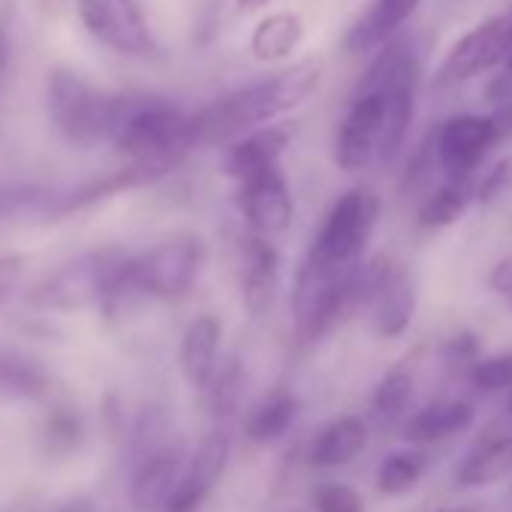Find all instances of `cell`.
Instances as JSON below:
<instances>
[{
	"label": "cell",
	"mask_w": 512,
	"mask_h": 512,
	"mask_svg": "<svg viewBox=\"0 0 512 512\" xmlns=\"http://www.w3.org/2000/svg\"><path fill=\"white\" fill-rule=\"evenodd\" d=\"M269 4H272V0H238V10L241 13H256V10H263Z\"/></svg>",
	"instance_id": "40"
},
{
	"label": "cell",
	"mask_w": 512,
	"mask_h": 512,
	"mask_svg": "<svg viewBox=\"0 0 512 512\" xmlns=\"http://www.w3.org/2000/svg\"><path fill=\"white\" fill-rule=\"evenodd\" d=\"M368 443V425L359 416H341L320 431L311 446L314 467H344L350 464Z\"/></svg>",
	"instance_id": "21"
},
{
	"label": "cell",
	"mask_w": 512,
	"mask_h": 512,
	"mask_svg": "<svg viewBox=\"0 0 512 512\" xmlns=\"http://www.w3.org/2000/svg\"><path fill=\"white\" fill-rule=\"evenodd\" d=\"M509 413H512V395H509Z\"/></svg>",
	"instance_id": "43"
},
{
	"label": "cell",
	"mask_w": 512,
	"mask_h": 512,
	"mask_svg": "<svg viewBox=\"0 0 512 512\" xmlns=\"http://www.w3.org/2000/svg\"><path fill=\"white\" fill-rule=\"evenodd\" d=\"M335 163L344 172H362L374 163H386V106L371 85L359 82L338 124Z\"/></svg>",
	"instance_id": "9"
},
{
	"label": "cell",
	"mask_w": 512,
	"mask_h": 512,
	"mask_svg": "<svg viewBox=\"0 0 512 512\" xmlns=\"http://www.w3.org/2000/svg\"><path fill=\"white\" fill-rule=\"evenodd\" d=\"M476 410L470 401L464 398H446V401H434L428 407H422L419 413H413L404 425V437L410 443L428 446V443H440L458 431H464L473 422Z\"/></svg>",
	"instance_id": "20"
},
{
	"label": "cell",
	"mask_w": 512,
	"mask_h": 512,
	"mask_svg": "<svg viewBox=\"0 0 512 512\" xmlns=\"http://www.w3.org/2000/svg\"><path fill=\"white\" fill-rule=\"evenodd\" d=\"M443 359H446V365L455 368V371H461V368L470 371V365L479 359V341H476V335L461 332V335L449 338V341L443 344Z\"/></svg>",
	"instance_id": "36"
},
{
	"label": "cell",
	"mask_w": 512,
	"mask_h": 512,
	"mask_svg": "<svg viewBox=\"0 0 512 512\" xmlns=\"http://www.w3.org/2000/svg\"><path fill=\"white\" fill-rule=\"evenodd\" d=\"M202 260L205 247L193 235H172L139 253H124L100 311L106 317H121L139 302H175L196 284Z\"/></svg>",
	"instance_id": "2"
},
{
	"label": "cell",
	"mask_w": 512,
	"mask_h": 512,
	"mask_svg": "<svg viewBox=\"0 0 512 512\" xmlns=\"http://www.w3.org/2000/svg\"><path fill=\"white\" fill-rule=\"evenodd\" d=\"M85 31L115 55L154 58L157 43L142 16L139 0H76Z\"/></svg>",
	"instance_id": "11"
},
{
	"label": "cell",
	"mask_w": 512,
	"mask_h": 512,
	"mask_svg": "<svg viewBox=\"0 0 512 512\" xmlns=\"http://www.w3.org/2000/svg\"><path fill=\"white\" fill-rule=\"evenodd\" d=\"M121 106H124V94L103 91L70 67L49 70L46 79L49 121L61 133V139L70 142L73 148L88 151L97 148L100 142H109Z\"/></svg>",
	"instance_id": "4"
},
{
	"label": "cell",
	"mask_w": 512,
	"mask_h": 512,
	"mask_svg": "<svg viewBox=\"0 0 512 512\" xmlns=\"http://www.w3.org/2000/svg\"><path fill=\"white\" fill-rule=\"evenodd\" d=\"M229 461V437L223 431H211L199 440L190 458H184L178 485L169 497L166 512H196L205 497L220 482Z\"/></svg>",
	"instance_id": "14"
},
{
	"label": "cell",
	"mask_w": 512,
	"mask_h": 512,
	"mask_svg": "<svg viewBox=\"0 0 512 512\" xmlns=\"http://www.w3.org/2000/svg\"><path fill=\"white\" fill-rule=\"evenodd\" d=\"M220 335H223L220 320L211 317V314L196 317L184 329L178 359H181V374H184V380L193 389H205L208 380L214 377V371H217V353H220Z\"/></svg>",
	"instance_id": "19"
},
{
	"label": "cell",
	"mask_w": 512,
	"mask_h": 512,
	"mask_svg": "<svg viewBox=\"0 0 512 512\" xmlns=\"http://www.w3.org/2000/svg\"><path fill=\"white\" fill-rule=\"evenodd\" d=\"M509 190H512V160H500L479 181H473V202L488 205V202L500 199Z\"/></svg>",
	"instance_id": "35"
},
{
	"label": "cell",
	"mask_w": 512,
	"mask_h": 512,
	"mask_svg": "<svg viewBox=\"0 0 512 512\" xmlns=\"http://www.w3.org/2000/svg\"><path fill=\"white\" fill-rule=\"evenodd\" d=\"M181 467H184V446L178 440L163 443L157 452L142 458L130 479V512H166Z\"/></svg>",
	"instance_id": "16"
},
{
	"label": "cell",
	"mask_w": 512,
	"mask_h": 512,
	"mask_svg": "<svg viewBox=\"0 0 512 512\" xmlns=\"http://www.w3.org/2000/svg\"><path fill=\"white\" fill-rule=\"evenodd\" d=\"M380 220V199L368 187H353L335 199L323 217L305 263L320 269H356L365 263V250Z\"/></svg>",
	"instance_id": "6"
},
{
	"label": "cell",
	"mask_w": 512,
	"mask_h": 512,
	"mask_svg": "<svg viewBox=\"0 0 512 512\" xmlns=\"http://www.w3.org/2000/svg\"><path fill=\"white\" fill-rule=\"evenodd\" d=\"M305 37V25L293 13H275L263 19L250 34V52L260 61H284L299 49Z\"/></svg>",
	"instance_id": "23"
},
{
	"label": "cell",
	"mask_w": 512,
	"mask_h": 512,
	"mask_svg": "<svg viewBox=\"0 0 512 512\" xmlns=\"http://www.w3.org/2000/svg\"><path fill=\"white\" fill-rule=\"evenodd\" d=\"M506 49H509V13L479 22L464 37H458V43L449 49V55L443 58L434 76V88L437 91L458 88L488 70L503 67Z\"/></svg>",
	"instance_id": "12"
},
{
	"label": "cell",
	"mask_w": 512,
	"mask_h": 512,
	"mask_svg": "<svg viewBox=\"0 0 512 512\" xmlns=\"http://www.w3.org/2000/svg\"><path fill=\"white\" fill-rule=\"evenodd\" d=\"M37 4H40V7H43L46 13H58V10H61V7L67 4V0H37Z\"/></svg>",
	"instance_id": "41"
},
{
	"label": "cell",
	"mask_w": 512,
	"mask_h": 512,
	"mask_svg": "<svg viewBox=\"0 0 512 512\" xmlns=\"http://www.w3.org/2000/svg\"><path fill=\"white\" fill-rule=\"evenodd\" d=\"M281 287V253L269 235L241 238V305L250 317H266Z\"/></svg>",
	"instance_id": "15"
},
{
	"label": "cell",
	"mask_w": 512,
	"mask_h": 512,
	"mask_svg": "<svg viewBox=\"0 0 512 512\" xmlns=\"http://www.w3.org/2000/svg\"><path fill=\"white\" fill-rule=\"evenodd\" d=\"M296 416H299V398L287 389H275L247 416L244 431L253 443H272L290 431Z\"/></svg>",
	"instance_id": "24"
},
{
	"label": "cell",
	"mask_w": 512,
	"mask_h": 512,
	"mask_svg": "<svg viewBox=\"0 0 512 512\" xmlns=\"http://www.w3.org/2000/svg\"><path fill=\"white\" fill-rule=\"evenodd\" d=\"M413 392H416V383H413V374L407 368H392L374 389L371 395V413L380 419V422H395L404 416V410L410 407L413 401Z\"/></svg>",
	"instance_id": "28"
},
{
	"label": "cell",
	"mask_w": 512,
	"mask_h": 512,
	"mask_svg": "<svg viewBox=\"0 0 512 512\" xmlns=\"http://www.w3.org/2000/svg\"><path fill=\"white\" fill-rule=\"evenodd\" d=\"M109 145L127 163L169 175L181 157L193 151L190 112L154 94H124V106Z\"/></svg>",
	"instance_id": "3"
},
{
	"label": "cell",
	"mask_w": 512,
	"mask_h": 512,
	"mask_svg": "<svg viewBox=\"0 0 512 512\" xmlns=\"http://www.w3.org/2000/svg\"><path fill=\"white\" fill-rule=\"evenodd\" d=\"M202 392H208V410L214 419L232 416L238 407V398H241V365L235 359H229L220 371H214V377L208 380V386Z\"/></svg>",
	"instance_id": "31"
},
{
	"label": "cell",
	"mask_w": 512,
	"mask_h": 512,
	"mask_svg": "<svg viewBox=\"0 0 512 512\" xmlns=\"http://www.w3.org/2000/svg\"><path fill=\"white\" fill-rule=\"evenodd\" d=\"M317 512H365L362 494L347 482H326L314 491Z\"/></svg>",
	"instance_id": "34"
},
{
	"label": "cell",
	"mask_w": 512,
	"mask_h": 512,
	"mask_svg": "<svg viewBox=\"0 0 512 512\" xmlns=\"http://www.w3.org/2000/svg\"><path fill=\"white\" fill-rule=\"evenodd\" d=\"M425 473V458L419 452H395L377 470V488L383 494H404L410 491Z\"/></svg>",
	"instance_id": "29"
},
{
	"label": "cell",
	"mask_w": 512,
	"mask_h": 512,
	"mask_svg": "<svg viewBox=\"0 0 512 512\" xmlns=\"http://www.w3.org/2000/svg\"><path fill=\"white\" fill-rule=\"evenodd\" d=\"M422 0H374L368 13L350 28L344 46L350 55H371L386 46L392 37L404 31V25L416 16Z\"/></svg>",
	"instance_id": "18"
},
{
	"label": "cell",
	"mask_w": 512,
	"mask_h": 512,
	"mask_svg": "<svg viewBox=\"0 0 512 512\" xmlns=\"http://www.w3.org/2000/svg\"><path fill=\"white\" fill-rule=\"evenodd\" d=\"M169 443V419L160 407H148L139 413L136 425L130 428V461L139 464L151 452Z\"/></svg>",
	"instance_id": "30"
},
{
	"label": "cell",
	"mask_w": 512,
	"mask_h": 512,
	"mask_svg": "<svg viewBox=\"0 0 512 512\" xmlns=\"http://www.w3.org/2000/svg\"><path fill=\"white\" fill-rule=\"evenodd\" d=\"M55 512H94V503H91V500H85V497H76V500H70V503H64V506H58Z\"/></svg>",
	"instance_id": "39"
},
{
	"label": "cell",
	"mask_w": 512,
	"mask_h": 512,
	"mask_svg": "<svg viewBox=\"0 0 512 512\" xmlns=\"http://www.w3.org/2000/svg\"><path fill=\"white\" fill-rule=\"evenodd\" d=\"M470 383L482 392H500L512 389V353L491 356V359H476L467 371Z\"/></svg>",
	"instance_id": "33"
},
{
	"label": "cell",
	"mask_w": 512,
	"mask_h": 512,
	"mask_svg": "<svg viewBox=\"0 0 512 512\" xmlns=\"http://www.w3.org/2000/svg\"><path fill=\"white\" fill-rule=\"evenodd\" d=\"M320 73V61H299L287 70L263 76L205 103L202 109L190 112L193 148L226 145L247 130L272 124L275 118L299 109L317 91Z\"/></svg>",
	"instance_id": "1"
},
{
	"label": "cell",
	"mask_w": 512,
	"mask_h": 512,
	"mask_svg": "<svg viewBox=\"0 0 512 512\" xmlns=\"http://www.w3.org/2000/svg\"><path fill=\"white\" fill-rule=\"evenodd\" d=\"M425 142L431 151V166H437L449 181H473L500 136L488 115H452L431 130Z\"/></svg>",
	"instance_id": "10"
},
{
	"label": "cell",
	"mask_w": 512,
	"mask_h": 512,
	"mask_svg": "<svg viewBox=\"0 0 512 512\" xmlns=\"http://www.w3.org/2000/svg\"><path fill=\"white\" fill-rule=\"evenodd\" d=\"M491 287H494L500 296H506V299L512 302V256H509V260H503V263L494 266V272H491Z\"/></svg>",
	"instance_id": "37"
},
{
	"label": "cell",
	"mask_w": 512,
	"mask_h": 512,
	"mask_svg": "<svg viewBox=\"0 0 512 512\" xmlns=\"http://www.w3.org/2000/svg\"><path fill=\"white\" fill-rule=\"evenodd\" d=\"M512 473V437L500 434V437H488L482 440L461 464H458V485L464 488H482V485H494L503 476Z\"/></svg>",
	"instance_id": "22"
},
{
	"label": "cell",
	"mask_w": 512,
	"mask_h": 512,
	"mask_svg": "<svg viewBox=\"0 0 512 512\" xmlns=\"http://www.w3.org/2000/svg\"><path fill=\"white\" fill-rule=\"evenodd\" d=\"M10 55H13V40H10V31L0 28V85H4V76L10 70Z\"/></svg>",
	"instance_id": "38"
},
{
	"label": "cell",
	"mask_w": 512,
	"mask_h": 512,
	"mask_svg": "<svg viewBox=\"0 0 512 512\" xmlns=\"http://www.w3.org/2000/svg\"><path fill=\"white\" fill-rule=\"evenodd\" d=\"M235 202L247 223V232L256 235H281L293 223V190L281 166H269L256 175L235 181Z\"/></svg>",
	"instance_id": "13"
},
{
	"label": "cell",
	"mask_w": 512,
	"mask_h": 512,
	"mask_svg": "<svg viewBox=\"0 0 512 512\" xmlns=\"http://www.w3.org/2000/svg\"><path fill=\"white\" fill-rule=\"evenodd\" d=\"M121 256H124V250H118V247H97V250L76 256V260L58 266L49 278H43L34 287L31 305H37L43 311L100 308Z\"/></svg>",
	"instance_id": "7"
},
{
	"label": "cell",
	"mask_w": 512,
	"mask_h": 512,
	"mask_svg": "<svg viewBox=\"0 0 512 512\" xmlns=\"http://www.w3.org/2000/svg\"><path fill=\"white\" fill-rule=\"evenodd\" d=\"M10 293H13V284H10L7 278H0V305H4V302L10 299Z\"/></svg>",
	"instance_id": "42"
},
{
	"label": "cell",
	"mask_w": 512,
	"mask_h": 512,
	"mask_svg": "<svg viewBox=\"0 0 512 512\" xmlns=\"http://www.w3.org/2000/svg\"><path fill=\"white\" fill-rule=\"evenodd\" d=\"M473 202V181H443L422 199L419 205V226L422 229H446L464 217Z\"/></svg>",
	"instance_id": "25"
},
{
	"label": "cell",
	"mask_w": 512,
	"mask_h": 512,
	"mask_svg": "<svg viewBox=\"0 0 512 512\" xmlns=\"http://www.w3.org/2000/svg\"><path fill=\"white\" fill-rule=\"evenodd\" d=\"M485 103H488V118L497 127L500 142L512 139V70L500 67V73L485 88Z\"/></svg>",
	"instance_id": "32"
},
{
	"label": "cell",
	"mask_w": 512,
	"mask_h": 512,
	"mask_svg": "<svg viewBox=\"0 0 512 512\" xmlns=\"http://www.w3.org/2000/svg\"><path fill=\"white\" fill-rule=\"evenodd\" d=\"M49 184L10 181L0 184V223L4 220H46L49 223Z\"/></svg>",
	"instance_id": "27"
},
{
	"label": "cell",
	"mask_w": 512,
	"mask_h": 512,
	"mask_svg": "<svg viewBox=\"0 0 512 512\" xmlns=\"http://www.w3.org/2000/svg\"><path fill=\"white\" fill-rule=\"evenodd\" d=\"M362 263L356 269H320L302 260L293 284L296 335L308 344L326 338L344 317L359 311Z\"/></svg>",
	"instance_id": "5"
},
{
	"label": "cell",
	"mask_w": 512,
	"mask_h": 512,
	"mask_svg": "<svg viewBox=\"0 0 512 512\" xmlns=\"http://www.w3.org/2000/svg\"><path fill=\"white\" fill-rule=\"evenodd\" d=\"M416 278L389 253L362 263V299L359 311L368 314L380 338H401L416 317Z\"/></svg>",
	"instance_id": "8"
},
{
	"label": "cell",
	"mask_w": 512,
	"mask_h": 512,
	"mask_svg": "<svg viewBox=\"0 0 512 512\" xmlns=\"http://www.w3.org/2000/svg\"><path fill=\"white\" fill-rule=\"evenodd\" d=\"M49 392V374L22 356L0 353V401H37Z\"/></svg>",
	"instance_id": "26"
},
{
	"label": "cell",
	"mask_w": 512,
	"mask_h": 512,
	"mask_svg": "<svg viewBox=\"0 0 512 512\" xmlns=\"http://www.w3.org/2000/svg\"><path fill=\"white\" fill-rule=\"evenodd\" d=\"M287 145H290V130L281 124H263L256 130H247L238 139L226 142L223 172H226V178L241 181L247 175L269 169V166H281Z\"/></svg>",
	"instance_id": "17"
}]
</instances>
